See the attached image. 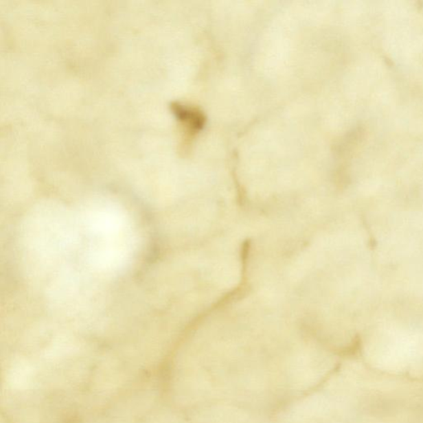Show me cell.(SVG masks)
I'll return each mask as SVG.
<instances>
[{
  "label": "cell",
  "mask_w": 423,
  "mask_h": 423,
  "mask_svg": "<svg viewBox=\"0 0 423 423\" xmlns=\"http://www.w3.org/2000/svg\"><path fill=\"white\" fill-rule=\"evenodd\" d=\"M172 108L177 119L189 129L197 131L205 124V117L198 109L180 103H174Z\"/></svg>",
  "instance_id": "obj_1"
}]
</instances>
